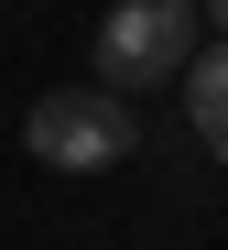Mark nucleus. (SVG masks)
Returning a JSON list of instances; mask_svg holds the SVG:
<instances>
[{"mask_svg":"<svg viewBox=\"0 0 228 250\" xmlns=\"http://www.w3.org/2000/svg\"><path fill=\"white\" fill-rule=\"evenodd\" d=\"M22 142H33V163H55V174H109V163H130L142 131H130L120 87H55V98H33Z\"/></svg>","mask_w":228,"mask_h":250,"instance_id":"1","label":"nucleus"},{"mask_svg":"<svg viewBox=\"0 0 228 250\" xmlns=\"http://www.w3.org/2000/svg\"><path fill=\"white\" fill-rule=\"evenodd\" d=\"M196 0H120L98 22V87H152V76L196 65Z\"/></svg>","mask_w":228,"mask_h":250,"instance_id":"2","label":"nucleus"},{"mask_svg":"<svg viewBox=\"0 0 228 250\" xmlns=\"http://www.w3.org/2000/svg\"><path fill=\"white\" fill-rule=\"evenodd\" d=\"M185 120H196L207 142L228 131V33H217V44H196V65H185Z\"/></svg>","mask_w":228,"mask_h":250,"instance_id":"3","label":"nucleus"},{"mask_svg":"<svg viewBox=\"0 0 228 250\" xmlns=\"http://www.w3.org/2000/svg\"><path fill=\"white\" fill-rule=\"evenodd\" d=\"M196 11H207V22H217V33H228V0H196Z\"/></svg>","mask_w":228,"mask_h":250,"instance_id":"4","label":"nucleus"},{"mask_svg":"<svg viewBox=\"0 0 228 250\" xmlns=\"http://www.w3.org/2000/svg\"><path fill=\"white\" fill-rule=\"evenodd\" d=\"M207 152H217V163H228V131H217V142H207Z\"/></svg>","mask_w":228,"mask_h":250,"instance_id":"5","label":"nucleus"}]
</instances>
